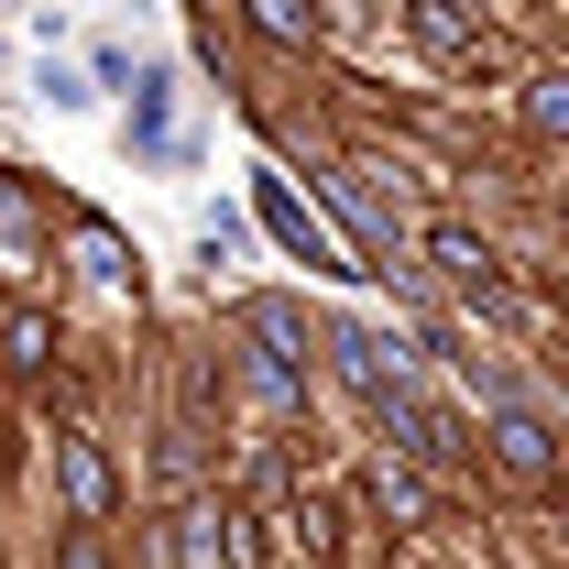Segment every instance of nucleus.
Here are the masks:
<instances>
[{
    "label": "nucleus",
    "instance_id": "f257e3e1",
    "mask_svg": "<svg viewBox=\"0 0 569 569\" xmlns=\"http://www.w3.org/2000/svg\"><path fill=\"white\" fill-rule=\"evenodd\" d=\"M329 351H340V372H351L361 395H372V406H383V395H406V383H417V351H406V340H395V329H329Z\"/></svg>",
    "mask_w": 569,
    "mask_h": 569
},
{
    "label": "nucleus",
    "instance_id": "f03ea898",
    "mask_svg": "<svg viewBox=\"0 0 569 569\" xmlns=\"http://www.w3.org/2000/svg\"><path fill=\"white\" fill-rule=\"evenodd\" d=\"M252 209H263V230H274V241L296 252V263H318V274H361L351 252H340V241H329L318 219L296 209V187H284V176H263V187H252Z\"/></svg>",
    "mask_w": 569,
    "mask_h": 569
},
{
    "label": "nucleus",
    "instance_id": "7ed1b4c3",
    "mask_svg": "<svg viewBox=\"0 0 569 569\" xmlns=\"http://www.w3.org/2000/svg\"><path fill=\"white\" fill-rule=\"evenodd\" d=\"M482 438H493V460L515 471V482H559V427H548V417L493 406V427H482Z\"/></svg>",
    "mask_w": 569,
    "mask_h": 569
},
{
    "label": "nucleus",
    "instance_id": "20e7f679",
    "mask_svg": "<svg viewBox=\"0 0 569 569\" xmlns=\"http://www.w3.org/2000/svg\"><path fill=\"white\" fill-rule=\"evenodd\" d=\"M427 263L460 284V296H482V307L503 296V274H493V241H482V230H460V219H438V230H427Z\"/></svg>",
    "mask_w": 569,
    "mask_h": 569
},
{
    "label": "nucleus",
    "instance_id": "39448f33",
    "mask_svg": "<svg viewBox=\"0 0 569 569\" xmlns=\"http://www.w3.org/2000/svg\"><path fill=\"white\" fill-rule=\"evenodd\" d=\"M176 559L187 569H241V515L230 503H187L176 515Z\"/></svg>",
    "mask_w": 569,
    "mask_h": 569
},
{
    "label": "nucleus",
    "instance_id": "423d86ee",
    "mask_svg": "<svg viewBox=\"0 0 569 569\" xmlns=\"http://www.w3.org/2000/svg\"><path fill=\"white\" fill-rule=\"evenodd\" d=\"M56 471H67V515H77V526H99V515L121 503L110 460H99V438H56Z\"/></svg>",
    "mask_w": 569,
    "mask_h": 569
},
{
    "label": "nucleus",
    "instance_id": "0eeeda50",
    "mask_svg": "<svg viewBox=\"0 0 569 569\" xmlns=\"http://www.w3.org/2000/svg\"><path fill=\"white\" fill-rule=\"evenodd\" d=\"M372 417L395 427V449H417V460H449V449H460V427L438 417V406H427L417 383H406V395H383V406H372Z\"/></svg>",
    "mask_w": 569,
    "mask_h": 569
},
{
    "label": "nucleus",
    "instance_id": "6e6552de",
    "mask_svg": "<svg viewBox=\"0 0 569 569\" xmlns=\"http://www.w3.org/2000/svg\"><path fill=\"white\" fill-rule=\"evenodd\" d=\"M241 329H252V340H263V361H284V372H307V361H318L307 318H296L284 296H252V307H241Z\"/></svg>",
    "mask_w": 569,
    "mask_h": 569
},
{
    "label": "nucleus",
    "instance_id": "1a4fd4ad",
    "mask_svg": "<svg viewBox=\"0 0 569 569\" xmlns=\"http://www.w3.org/2000/svg\"><path fill=\"white\" fill-rule=\"evenodd\" d=\"M406 22H417V44H427V56H449V67H471V56H482V22H471L460 0H417Z\"/></svg>",
    "mask_w": 569,
    "mask_h": 569
},
{
    "label": "nucleus",
    "instance_id": "9d476101",
    "mask_svg": "<svg viewBox=\"0 0 569 569\" xmlns=\"http://www.w3.org/2000/svg\"><path fill=\"white\" fill-rule=\"evenodd\" d=\"M372 503H383L395 526H427V482H417V471H395V460L372 471Z\"/></svg>",
    "mask_w": 569,
    "mask_h": 569
},
{
    "label": "nucleus",
    "instance_id": "9b49d317",
    "mask_svg": "<svg viewBox=\"0 0 569 569\" xmlns=\"http://www.w3.org/2000/svg\"><path fill=\"white\" fill-rule=\"evenodd\" d=\"M526 121H537V132H559V142H569V67L526 77Z\"/></svg>",
    "mask_w": 569,
    "mask_h": 569
},
{
    "label": "nucleus",
    "instance_id": "f8f14e48",
    "mask_svg": "<svg viewBox=\"0 0 569 569\" xmlns=\"http://www.w3.org/2000/svg\"><path fill=\"white\" fill-rule=\"evenodd\" d=\"M0 351H11L22 372H33V361L56 351V329H44V318H0Z\"/></svg>",
    "mask_w": 569,
    "mask_h": 569
},
{
    "label": "nucleus",
    "instance_id": "ddd939ff",
    "mask_svg": "<svg viewBox=\"0 0 569 569\" xmlns=\"http://www.w3.org/2000/svg\"><path fill=\"white\" fill-rule=\"evenodd\" d=\"M252 22H263L274 44H307V0H252Z\"/></svg>",
    "mask_w": 569,
    "mask_h": 569
},
{
    "label": "nucleus",
    "instance_id": "4468645a",
    "mask_svg": "<svg viewBox=\"0 0 569 569\" xmlns=\"http://www.w3.org/2000/svg\"><path fill=\"white\" fill-rule=\"evenodd\" d=\"M56 569H110V559H99V537H88V526H77L67 548H56Z\"/></svg>",
    "mask_w": 569,
    "mask_h": 569
}]
</instances>
